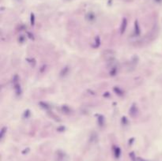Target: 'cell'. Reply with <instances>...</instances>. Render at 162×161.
Here are the masks:
<instances>
[{"label": "cell", "mask_w": 162, "mask_h": 161, "mask_svg": "<svg viewBox=\"0 0 162 161\" xmlns=\"http://www.w3.org/2000/svg\"><path fill=\"white\" fill-rule=\"evenodd\" d=\"M30 22L32 25H34V24H35V16H34V13H33L30 15Z\"/></svg>", "instance_id": "obj_6"}, {"label": "cell", "mask_w": 162, "mask_h": 161, "mask_svg": "<svg viewBox=\"0 0 162 161\" xmlns=\"http://www.w3.org/2000/svg\"><path fill=\"white\" fill-rule=\"evenodd\" d=\"M40 105H43L42 107H43L44 108H49V107H48V106H47V104H44V103H40Z\"/></svg>", "instance_id": "obj_9"}, {"label": "cell", "mask_w": 162, "mask_h": 161, "mask_svg": "<svg viewBox=\"0 0 162 161\" xmlns=\"http://www.w3.org/2000/svg\"><path fill=\"white\" fill-rule=\"evenodd\" d=\"M5 130H6V127H3L2 129V131H1V135H0V137H1V139L3 138V135H4V133H5Z\"/></svg>", "instance_id": "obj_8"}, {"label": "cell", "mask_w": 162, "mask_h": 161, "mask_svg": "<svg viewBox=\"0 0 162 161\" xmlns=\"http://www.w3.org/2000/svg\"><path fill=\"white\" fill-rule=\"evenodd\" d=\"M127 21L126 18H123L122 21V24H121V26H120V32L123 34L124 32H125V29H127Z\"/></svg>", "instance_id": "obj_2"}, {"label": "cell", "mask_w": 162, "mask_h": 161, "mask_svg": "<svg viewBox=\"0 0 162 161\" xmlns=\"http://www.w3.org/2000/svg\"><path fill=\"white\" fill-rule=\"evenodd\" d=\"M134 29H135V32H136V34H139V32H140V29H139V24H138L137 21H135V24H134Z\"/></svg>", "instance_id": "obj_7"}, {"label": "cell", "mask_w": 162, "mask_h": 161, "mask_svg": "<svg viewBox=\"0 0 162 161\" xmlns=\"http://www.w3.org/2000/svg\"><path fill=\"white\" fill-rule=\"evenodd\" d=\"M137 113H138V109L136 107L135 104H134V105H132V107L130 110V115L134 116V115H135Z\"/></svg>", "instance_id": "obj_3"}, {"label": "cell", "mask_w": 162, "mask_h": 161, "mask_svg": "<svg viewBox=\"0 0 162 161\" xmlns=\"http://www.w3.org/2000/svg\"><path fill=\"white\" fill-rule=\"evenodd\" d=\"M13 85H14V89L17 95H21V92H22V89H21V87H20V85L18 83V81L14 80L13 81Z\"/></svg>", "instance_id": "obj_1"}, {"label": "cell", "mask_w": 162, "mask_h": 161, "mask_svg": "<svg viewBox=\"0 0 162 161\" xmlns=\"http://www.w3.org/2000/svg\"><path fill=\"white\" fill-rule=\"evenodd\" d=\"M95 18H96V17H95V15L93 13H89L88 14L86 15V18H87L89 21H91L95 20Z\"/></svg>", "instance_id": "obj_4"}, {"label": "cell", "mask_w": 162, "mask_h": 161, "mask_svg": "<svg viewBox=\"0 0 162 161\" xmlns=\"http://www.w3.org/2000/svg\"><path fill=\"white\" fill-rule=\"evenodd\" d=\"M17 1H21V0H17Z\"/></svg>", "instance_id": "obj_10"}, {"label": "cell", "mask_w": 162, "mask_h": 161, "mask_svg": "<svg viewBox=\"0 0 162 161\" xmlns=\"http://www.w3.org/2000/svg\"><path fill=\"white\" fill-rule=\"evenodd\" d=\"M114 154L116 158H118L120 155V149L118 148V147H115L114 148Z\"/></svg>", "instance_id": "obj_5"}]
</instances>
